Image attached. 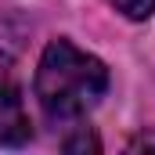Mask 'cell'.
<instances>
[{
    "instance_id": "6da1fadb",
    "label": "cell",
    "mask_w": 155,
    "mask_h": 155,
    "mask_svg": "<svg viewBox=\"0 0 155 155\" xmlns=\"http://www.w3.org/2000/svg\"><path fill=\"white\" fill-rule=\"evenodd\" d=\"M33 90L47 119L69 123V119L87 116L105 97L108 69L101 58L79 51L72 40H51L40 54Z\"/></svg>"
},
{
    "instance_id": "7a4b0ae2",
    "label": "cell",
    "mask_w": 155,
    "mask_h": 155,
    "mask_svg": "<svg viewBox=\"0 0 155 155\" xmlns=\"http://www.w3.org/2000/svg\"><path fill=\"white\" fill-rule=\"evenodd\" d=\"M29 116L15 87H0V148H15L29 141Z\"/></svg>"
},
{
    "instance_id": "3957f363",
    "label": "cell",
    "mask_w": 155,
    "mask_h": 155,
    "mask_svg": "<svg viewBox=\"0 0 155 155\" xmlns=\"http://www.w3.org/2000/svg\"><path fill=\"white\" fill-rule=\"evenodd\" d=\"M29 40V22L18 11H0V69H7Z\"/></svg>"
},
{
    "instance_id": "277c9868",
    "label": "cell",
    "mask_w": 155,
    "mask_h": 155,
    "mask_svg": "<svg viewBox=\"0 0 155 155\" xmlns=\"http://www.w3.org/2000/svg\"><path fill=\"white\" fill-rule=\"evenodd\" d=\"M108 4L116 7L119 15L134 18V22H144V18H152V11H155V0H108Z\"/></svg>"
},
{
    "instance_id": "5b68a950",
    "label": "cell",
    "mask_w": 155,
    "mask_h": 155,
    "mask_svg": "<svg viewBox=\"0 0 155 155\" xmlns=\"http://www.w3.org/2000/svg\"><path fill=\"white\" fill-rule=\"evenodd\" d=\"M61 148H65V152H97V148H101V141H97L87 126H79V134L65 137V141H61Z\"/></svg>"
},
{
    "instance_id": "8992f818",
    "label": "cell",
    "mask_w": 155,
    "mask_h": 155,
    "mask_svg": "<svg viewBox=\"0 0 155 155\" xmlns=\"http://www.w3.org/2000/svg\"><path fill=\"white\" fill-rule=\"evenodd\" d=\"M130 148H134V152H137V148H144V152H148V148H155V130H152V134L134 137V141H130Z\"/></svg>"
}]
</instances>
